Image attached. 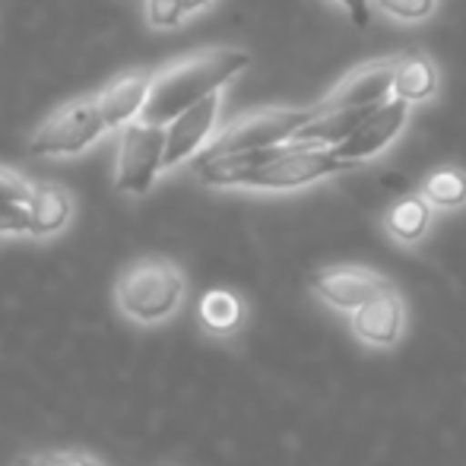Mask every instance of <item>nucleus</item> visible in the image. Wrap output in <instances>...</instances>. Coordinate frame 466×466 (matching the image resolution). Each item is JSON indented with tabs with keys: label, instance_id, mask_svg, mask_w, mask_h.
<instances>
[{
	"label": "nucleus",
	"instance_id": "a878e982",
	"mask_svg": "<svg viewBox=\"0 0 466 466\" xmlns=\"http://www.w3.org/2000/svg\"><path fill=\"white\" fill-rule=\"evenodd\" d=\"M207 4H213V0H185V13H200Z\"/></svg>",
	"mask_w": 466,
	"mask_h": 466
},
{
	"label": "nucleus",
	"instance_id": "ddd939ff",
	"mask_svg": "<svg viewBox=\"0 0 466 466\" xmlns=\"http://www.w3.org/2000/svg\"><path fill=\"white\" fill-rule=\"evenodd\" d=\"M25 207H29L32 238H55L74 219V197L61 185H35Z\"/></svg>",
	"mask_w": 466,
	"mask_h": 466
},
{
	"label": "nucleus",
	"instance_id": "4468645a",
	"mask_svg": "<svg viewBox=\"0 0 466 466\" xmlns=\"http://www.w3.org/2000/svg\"><path fill=\"white\" fill-rule=\"evenodd\" d=\"M245 301L232 289H209V292H203L200 305H197V320H200L203 333H209L216 339L235 337L245 327Z\"/></svg>",
	"mask_w": 466,
	"mask_h": 466
},
{
	"label": "nucleus",
	"instance_id": "f3484780",
	"mask_svg": "<svg viewBox=\"0 0 466 466\" xmlns=\"http://www.w3.org/2000/svg\"><path fill=\"white\" fill-rule=\"evenodd\" d=\"M438 89V70L435 64L425 55H406L400 57L397 67V86L393 93L406 102H422V98H431Z\"/></svg>",
	"mask_w": 466,
	"mask_h": 466
},
{
	"label": "nucleus",
	"instance_id": "f257e3e1",
	"mask_svg": "<svg viewBox=\"0 0 466 466\" xmlns=\"http://www.w3.org/2000/svg\"><path fill=\"white\" fill-rule=\"evenodd\" d=\"M359 162L339 156L333 147L289 140L279 147L254 149V153L197 159L194 175L209 187H251V190H299L330 175L350 172Z\"/></svg>",
	"mask_w": 466,
	"mask_h": 466
},
{
	"label": "nucleus",
	"instance_id": "423d86ee",
	"mask_svg": "<svg viewBox=\"0 0 466 466\" xmlns=\"http://www.w3.org/2000/svg\"><path fill=\"white\" fill-rule=\"evenodd\" d=\"M166 168V124H153L147 117L121 130L117 143L115 185L130 197H143L156 185Z\"/></svg>",
	"mask_w": 466,
	"mask_h": 466
},
{
	"label": "nucleus",
	"instance_id": "2eb2a0df",
	"mask_svg": "<svg viewBox=\"0 0 466 466\" xmlns=\"http://www.w3.org/2000/svg\"><path fill=\"white\" fill-rule=\"evenodd\" d=\"M431 213H435V207L422 194H406L387 209L384 228L400 245H419L431 228Z\"/></svg>",
	"mask_w": 466,
	"mask_h": 466
},
{
	"label": "nucleus",
	"instance_id": "7ed1b4c3",
	"mask_svg": "<svg viewBox=\"0 0 466 466\" xmlns=\"http://www.w3.org/2000/svg\"><path fill=\"white\" fill-rule=\"evenodd\" d=\"M187 279L178 264L166 258H147L130 264L115 286V305L127 320L153 327L175 318L185 305Z\"/></svg>",
	"mask_w": 466,
	"mask_h": 466
},
{
	"label": "nucleus",
	"instance_id": "9d476101",
	"mask_svg": "<svg viewBox=\"0 0 466 466\" xmlns=\"http://www.w3.org/2000/svg\"><path fill=\"white\" fill-rule=\"evenodd\" d=\"M219 111L222 93H213L166 124V168H175L187 162L190 156L203 153V147L216 130V121H219Z\"/></svg>",
	"mask_w": 466,
	"mask_h": 466
},
{
	"label": "nucleus",
	"instance_id": "393cba45",
	"mask_svg": "<svg viewBox=\"0 0 466 466\" xmlns=\"http://www.w3.org/2000/svg\"><path fill=\"white\" fill-rule=\"evenodd\" d=\"M13 466H51L48 454H23Z\"/></svg>",
	"mask_w": 466,
	"mask_h": 466
},
{
	"label": "nucleus",
	"instance_id": "1a4fd4ad",
	"mask_svg": "<svg viewBox=\"0 0 466 466\" xmlns=\"http://www.w3.org/2000/svg\"><path fill=\"white\" fill-rule=\"evenodd\" d=\"M397 67L400 57H384V61H371L365 67H356L339 80L324 102L318 105L320 111H343V108H374V105L387 102L397 86Z\"/></svg>",
	"mask_w": 466,
	"mask_h": 466
},
{
	"label": "nucleus",
	"instance_id": "b1692460",
	"mask_svg": "<svg viewBox=\"0 0 466 466\" xmlns=\"http://www.w3.org/2000/svg\"><path fill=\"white\" fill-rule=\"evenodd\" d=\"M339 6H343L346 13H350V19L356 25H369L371 19V0H337Z\"/></svg>",
	"mask_w": 466,
	"mask_h": 466
},
{
	"label": "nucleus",
	"instance_id": "9b49d317",
	"mask_svg": "<svg viewBox=\"0 0 466 466\" xmlns=\"http://www.w3.org/2000/svg\"><path fill=\"white\" fill-rule=\"evenodd\" d=\"M350 330L369 350H393L406 333V305L397 289L374 295L350 314Z\"/></svg>",
	"mask_w": 466,
	"mask_h": 466
},
{
	"label": "nucleus",
	"instance_id": "f03ea898",
	"mask_svg": "<svg viewBox=\"0 0 466 466\" xmlns=\"http://www.w3.org/2000/svg\"><path fill=\"white\" fill-rule=\"evenodd\" d=\"M248 67H251V55L238 48H209L181 57L153 74L143 117L153 124H168L190 105L222 93V86H228Z\"/></svg>",
	"mask_w": 466,
	"mask_h": 466
},
{
	"label": "nucleus",
	"instance_id": "5701e85b",
	"mask_svg": "<svg viewBox=\"0 0 466 466\" xmlns=\"http://www.w3.org/2000/svg\"><path fill=\"white\" fill-rule=\"evenodd\" d=\"M51 466H102L96 457L83 454V451H48Z\"/></svg>",
	"mask_w": 466,
	"mask_h": 466
},
{
	"label": "nucleus",
	"instance_id": "412c9836",
	"mask_svg": "<svg viewBox=\"0 0 466 466\" xmlns=\"http://www.w3.org/2000/svg\"><path fill=\"white\" fill-rule=\"evenodd\" d=\"M29 235V207L25 203H0V238Z\"/></svg>",
	"mask_w": 466,
	"mask_h": 466
},
{
	"label": "nucleus",
	"instance_id": "aec40b11",
	"mask_svg": "<svg viewBox=\"0 0 466 466\" xmlns=\"http://www.w3.org/2000/svg\"><path fill=\"white\" fill-rule=\"evenodd\" d=\"M380 10L393 19H403V23H419V19H429L435 13L438 0H378Z\"/></svg>",
	"mask_w": 466,
	"mask_h": 466
},
{
	"label": "nucleus",
	"instance_id": "0eeeda50",
	"mask_svg": "<svg viewBox=\"0 0 466 466\" xmlns=\"http://www.w3.org/2000/svg\"><path fill=\"white\" fill-rule=\"evenodd\" d=\"M387 289H393L390 279L369 270V267H324L311 277V292L327 308L343 314H352Z\"/></svg>",
	"mask_w": 466,
	"mask_h": 466
},
{
	"label": "nucleus",
	"instance_id": "f8f14e48",
	"mask_svg": "<svg viewBox=\"0 0 466 466\" xmlns=\"http://www.w3.org/2000/svg\"><path fill=\"white\" fill-rule=\"evenodd\" d=\"M149 83H153L149 70H130V74H121L108 86L98 89V102H102L108 130H124L134 121H140L143 108H147Z\"/></svg>",
	"mask_w": 466,
	"mask_h": 466
},
{
	"label": "nucleus",
	"instance_id": "6ab92c4d",
	"mask_svg": "<svg viewBox=\"0 0 466 466\" xmlns=\"http://www.w3.org/2000/svg\"><path fill=\"white\" fill-rule=\"evenodd\" d=\"M185 16V0H147V23L153 29H178Z\"/></svg>",
	"mask_w": 466,
	"mask_h": 466
},
{
	"label": "nucleus",
	"instance_id": "39448f33",
	"mask_svg": "<svg viewBox=\"0 0 466 466\" xmlns=\"http://www.w3.org/2000/svg\"><path fill=\"white\" fill-rule=\"evenodd\" d=\"M320 115V108H267L245 115L238 121H232L222 130L216 140H209L203 147L200 159H219V156H235V153H254V149L279 147V143L295 140L301 127L308 121Z\"/></svg>",
	"mask_w": 466,
	"mask_h": 466
},
{
	"label": "nucleus",
	"instance_id": "4be33fe9",
	"mask_svg": "<svg viewBox=\"0 0 466 466\" xmlns=\"http://www.w3.org/2000/svg\"><path fill=\"white\" fill-rule=\"evenodd\" d=\"M32 181H25L19 172L0 166V203H29L32 197Z\"/></svg>",
	"mask_w": 466,
	"mask_h": 466
},
{
	"label": "nucleus",
	"instance_id": "20e7f679",
	"mask_svg": "<svg viewBox=\"0 0 466 466\" xmlns=\"http://www.w3.org/2000/svg\"><path fill=\"white\" fill-rule=\"evenodd\" d=\"M105 130H108V121H105L98 93L76 96L38 124L29 140V156H55V159L80 156Z\"/></svg>",
	"mask_w": 466,
	"mask_h": 466
},
{
	"label": "nucleus",
	"instance_id": "a211bd4d",
	"mask_svg": "<svg viewBox=\"0 0 466 466\" xmlns=\"http://www.w3.org/2000/svg\"><path fill=\"white\" fill-rule=\"evenodd\" d=\"M422 197L435 209L466 207V172H461V168H438L422 181Z\"/></svg>",
	"mask_w": 466,
	"mask_h": 466
},
{
	"label": "nucleus",
	"instance_id": "dca6fc26",
	"mask_svg": "<svg viewBox=\"0 0 466 466\" xmlns=\"http://www.w3.org/2000/svg\"><path fill=\"white\" fill-rule=\"evenodd\" d=\"M371 108H343V111H320L314 121H308L305 127L295 134V140L301 143H320V147H337L343 143L359 124L369 117Z\"/></svg>",
	"mask_w": 466,
	"mask_h": 466
},
{
	"label": "nucleus",
	"instance_id": "6e6552de",
	"mask_svg": "<svg viewBox=\"0 0 466 466\" xmlns=\"http://www.w3.org/2000/svg\"><path fill=\"white\" fill-rule=\"evenodd\" d=\"M410 105L406 98H387V102L374 105L369 111L362 124L346 137L343 143H337V153L346 156L352 162H365V159H374L378 153H384L400 134H403L406 121H410Z\"/></svg>",
	"mask_w": 466,
	"mask_h": 466
}]
</instances>
